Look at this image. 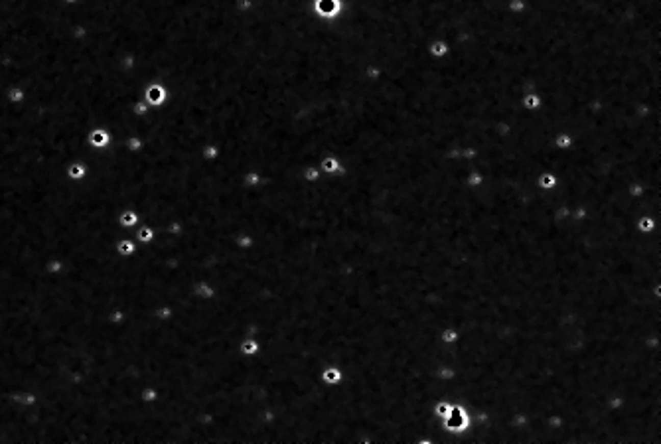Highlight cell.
I'll return each mask as SVG.
<instances>
[{
    "instance_id": "cell-1",
    "label": "cell",
    "mask_w": 661,
    "mask_h": 444,
    "mask_svg": "<svg viewBox=\"0 0 661 444\" xmlns=\"http://www.w3.org/2000/svg\"><path fill=\"white\" fill-rule=\"evenodd\" d=\"M651 227H653V221H651V219H642V225H640V231H642V233H647V231H649Z\"/></svg>"
}]
</instances>
